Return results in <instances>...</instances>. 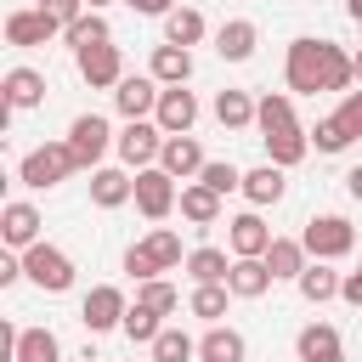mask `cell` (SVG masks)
<instances>
[{"label": "cell", "instance_id": "37", "mask_svg": "<svg viewBox=\"0 0 362 362\" xmlns=\"http://www.w3.org/2000/svg\"><path fill=\"white\" fill-rule=\"evenodd\" d=\"M158 311L153 305H141V300H130V311H124V334H130V345H153L158 339Z\"/></svg>", "mask_w": 362, "mask_h": 362}, {"label": "cell", "instance_id": "23", "mask_svg": "<svg viewBox=\"0 0 362 362\" xmlns=\"http://www.w3.org/2000/svg\"><path fill=\"white\" fill-rule=\"evenodd\" d=\"M0 90H6V107H11V113H28V107L45 102V74H40V68H11V74L0 79Z\"/></svg>", "mask_w": 362, "mask_h": 362}, {"label": "cell", "instance_id": "22", "mask_svg": "<svg viewBox=\"0 0 362 362\" xmlns=\"http://www.w3.org/2000/svg\"><path fill=\"white\" fill-rule=\"evenodd\" d=\"M226 249H232V255H266V249H272V226H266L255 209H243V215L226 221Z\"/></svg>", "mask_w": 362, "mask_h": 362}, {"label": "cell", "instance_id": "11", "mask_svg": "<svg viewBox=\"0 0 362 362\" xmlns=\"http://www.w3.org/2000/svg\"><path fill=\"white\" fill-rule=\"evenodd\" d=\"M74 62H79V79H85L90 90H113V85L124 79V57H119V45H113V40L74 51Z\"/></svg>", "mask_w": 362, "mask_h": 362}, {"label": "cell", "instance_id": "3", "mask_svg": "<svg viewBox=\"0 0 362 362\" xmlns=\"http://www.w3.org/2000/svg\"><path fill=\"white\" fill-rule=\"evenodd\" d=\"M175 266H187V255H181V232H170V226H153L141 243L124 249V272L136 283H147L158 272H175Z\"/></svg>", "mask_w": 362, "mask_h": 362}, {"label": "cell", "instance_id": "16", "mask_svg": "<svg viewBox=\"0 0 362 362\" xmlns=\"http://www.w3.org/2000/svg\"><path fill=\"white\" fill-rule=\"evenodd\" d=\"M40 226H45L40 209L23 204V198H11V204L0 209V238H6V249H17V255H23L28 243H40Z\"/></svg>", "mask_w": 362, "mask_h": 362}, {"label": "cell", "instance_id": "7", "mask_svg": "<svg viewBox=\"0 0 362 362\" xmlns=\"http://www.w3.org/2000/svg\"><path fill=\"white\" fill-rule=\"evenodd\" d=\"M113 153L124 158V170H147V164H158V153H164V130H158V119H124Z\"/></svg>", "mask_w": 362, "mask_h": 362}, {"label": "cell", "instance_id": "35", "mask_svg": "<svg viewBox=\"0 0 362 362\" xmlns=\"http://www.w3.org/2000/svg\"><path fill=\"white\" fill-rule=\"evenodd\" d=\"M62 40H68L74 51H85V45H102V40H113V28H107V17H102V11H85V17H74V23L62 28Z\"/></svg>", "mask_w": 362, "mask_h": 362}, {"label": "cell", "instance_id": "13", "mask_svg": "<svg viewBox=\"0 0 362 362\" xmlns=\"http://www.w3.org/2000/svg\"><path fill=\"white\" fill-rule=\"evenodd\" d=\"M153 119H158V130H164V136H187V130L198 124V96H192L187 85H164V96H158Z\"/></svg>", "mask_w": 362, "mask_h": 362}, {"label": "cell", "instance_id": "30", "mask_svg": "<svg viewBox=\"0 0 362 362\" xmlns=\"http://www.w3.org/2000/svg\"><path fill=\"white\" fill-rule=\"evenodd\" d=\"M204 34H209V23H204V11H192V6H175V11L164 17V40H170V45H187V51H192Z\"/></svg>", "mask_w": 362, "mask_h": 362}, {"label": "cell", "instance_id": "29", "mask_svg": "<svg viewBox=\"0 0 362 362\" xmlns=\"http://www.w3.org/2000/svg\"><path fill=\"white\" fill-rule=\"evenodd\" d=\"M294 288H300V300H311V305L339 300V272H328V260H311V266L294 277Z\"/></svg>", "mask_w": 362, "mask_h": 362}, {"label": "cell", "instance_id": "26", "mask_svg": "<svg viewBox=\"0 0 362 362\" xmlns=\"http://www.w3.org/2000/svg\"><path fill=\"white\" fill-rule=\"evenodd\" d=\"M175 209H181V221H192V226H215V221H221V192L204 187V181H187Z\"/></svg>", "mask_w": 362, "mask_h": 362}, {"label": "cell", "instance_id": "12", "mask_svg": "<svg viewBox=\"0 0 362 362\" xmlns=\"http://www.w3.org/2000/svg\"><path fill=\"white\" fill-rule=\"evenodd\" d=\"M158 96H164V85H158L153 74H124V79L113 85V107H119L124 119H153Z\"/></svg>", "mask_w": 362, "mask_h": 362}, {"label": "cell", "instance_id": "21", "mask_svg": "<svg viewBox=\"0 0 362 362\" xmlns=\"http://www.w3.org/2000/svg\"><path fill=\"white\" fill-rule=\"evenodd\" d=\"M255 45H260V28H255L249 17H232V23L215 28V57H221V62H249Z\"/></svg>", "mask_w": 362, "mask_h": 362}, {"label": "cell", "instance_id": "28", "mask_svg": "<svg viewBox=\"0 0 362 362\" xmlns=\"http://www.w3.org/2000/svg\"><path fill=\"white\" fill-rule=\"evenodd\" d=\"M11 356H17V362H68V356H62V339H57L51 328H17Z\"/></svg>", "mask_w": 362, "mask_h": 362}, {"label": "cell", "instance_id": "5", "mask_svg": "<svg viewBox=\"0 0 362 362\" xmlns=\"http://www.w3.org/2000/svg\"><path fill=\"white\" fill-rule=\"evenodd\" d=\"M23 277L34 283V288H45V294H68L74 288V260H68V249H57V243H28L23 249Z\"/></svg>", "mask_w": 362, "mask_h": 362}, {"label": "cell", "instance_id": "33", "mask_svg": "<svg viewBox=\"0 0 362 362\" xmlns=\"http://www.w3.org/2000/svg\"><path fill=\"white\" fill-rule=\"evenodd\" d=\"M226 272H232V255L226 249H187V277L192 283H226Z\"/></svg>", "mask_w": 362, "mask_h": 362}, {"label": "cell", "instance_id": "38", "mask_svg": "<svg viewBox=\"0 0 362 362\" xmlns=\"http://www.w3.org/2000/svg\"><path fill=\"white\" fill-rule=\"evenodd\" d=\"M198 181H204V187H215L221 198H226V192H243V170H238L232 158H209V164L198 170Z\"/></svg>", "mask_w": 362, "mask_h": 362}, {"label": "cell", "instance_id": "45", "mask_svg": "<svg viewBox=\"0 0 362 362\" xmlns=\"http://www.w3.org/2000/svg\"><path fill=\"white\" fill-rule=\"evenodd\" d=\"M345 192L362 204V164H351V170H345Z\"/></svg>", "mask_w": 362, "mask_h": 362}, {"label": "cell", "instance_id": "48", "mask_svg": "<svg viewBox=\"0 0 362 362\" xmlns=\"http://www.w3.org/2000/svg\"><path fill=\"white\" fill-rule=\"evenodd\" d=\"M351 62H356V79H362V51H356V57H351Z\"/></svg>", "mask_w": 362, "mask_h": 362}, {"label": "cell", "instance_id": "19", "mask_svg": "<svg viewBox=\"0 0 362 362\" xmlns=\"http://www.w3.org/2000/svg\"><path fill=\"white\" fill-rule=\"evenodd\" d=\"M283 192H288V170L283 164H255V170H243V198L255 204V209H266V204H283Z\"/></svg>", "mask_w": 362, "mask_h": 362}, {"label": "cell", "instance_id": "43", "mask_svg": "<svg viewBox=\"0 0 362 362\" xmlns=\"http://www.w3.org/2000/svg\"><path fill=\"white\" fill-rule=\"evenodd\" d=\"M17 277H23V255L11 249V255H0V288H11Z\"/></svg>", "mask_w": 362, "mask_h": 362}, {"label": "cell", "instance_id": "14", "mask_svg": "<svg viewBox=\"0 0 362 362\" xmlns=\"http://www.w3.org/2000/svg\"><path fill=\"white\" fill-rule=\"evenodd\" d=\"M294 356L300 362H345V339L334 322H305L294 334Z\"/></svg>", "mask_w": 362, "mask_h": 362}, {"label": "cell", "instance_id": "44", "mask_svg": "<svg viewBox=\"0 0 362 362\" xmlns=\"http://www.w3.org/2000/svg\"><path fill=\"white\" fill-rule=\"evenodd\" d=\"M339 113H345V119L362 130V90H345V96H339Z\"/></svg>", "mask_w": 362, "mask_h": 362}, {"label": "cell", "instance_id": "31", "mask_svg": "<svg viewBox=\"0 0 362 362\" xmlns=\"http://www.w3.org/2000/svg\"><path fill=\"white\" fill-rule=\"evenodd\" d=\"M255 107H260V102H255L249 90H221V96H215L221 130H249V124H255Z\"/></svg>", "mask_w": 362, "mask_h": 362}, {"label": "cell", "instance_id": "8", "mask_svg": "<svg viewBox=\"0 0 362 362\" xmlns=\"http://www.w3.org/2000/svg\"><path fill=\"white\" fill-rule=\"evenodd\" d=\"M119 136H113V124L102 119V113H79L74 124H68V147H74V158H79V170H96L102 158H107V147H113Z\"/></svg>", "mask_w": 362, "mask_h": 362}, {"label": "cell", "instance_id": "27", "mask_svg": "<svg viewBox=\"0 0 362 362\" xmlns=\"http://www.w3.org/2000/svg\"><path fill=\"white\" fill-rule=\"evenodd\" d=\"M260 260L272 266V277H277V283H294V277L311 266V255H305V243H300V238H272V249H266Z\"/></svg>", "mask_w": 362, "mask_h": 362}, {"label": "cell", "instance_id": "39", "mask_svg": "<svg viewBox=\"0 0 362 362\" xmlns=\"http://www.w3.org/2000/svg\"><path fill=\"white\" fill-rule=\"evenodd\" d=\"M136 300H141V305H153L158 317H170V311L181 305V294H175V283H164V277H147V283H136Z\"/></svg>", "mask_w": 362, "mask_h": 362}, {"label": "cell", "instance_id": "10", "mask_svg": "<svg viewBox=\"0 0 362 362\" xmlns=\"http://www.w3.org/2000/svg\"><path fill=\"white\" fill-rule=\"evenodd\" d=\"M124 311H130V300H124V288H113V283H96V288L79 300V322H85L90 334L124 328Z\"/></svg>", "mask_w": 362, "mask_h": 362}, {"label": "cell", "instance_id": "34", "mask_svg": "<svg viewBox=\"0 0 362 362\" xmlns=\"http://www.w3.org/2000/svg\"><path fill=\"white\" fill-rule=\"evenodd\" d=\"M226 300H238L226 283H192L187 311H192V317H204V322H221V317H226Z\"/></svg>", "mask_w": 362, "mask_h": 362}, {"label": "cell", "instance_id": "17", "mask_svg": "<svg viewBox=\"0 0 362 362\" xmlns=\"http://www.w3.org/2000/svg\"><path fill=\"white\" fill-rule=\"evenodd\" d=\"M158 164L175 175V181H198V170L209 164L204 158V147H198V136L187 130V136H164V153H158Z\"/></svg>", "mask_w": 362, "mask_h": 362}, {"label": "cell", "instance_id": "24", "mask_svg": "<svg viewBox=\"0 0 362 362\" xmlns=\"http://www.w3.org/2000/svg\"><path fill=\"white\" fill-rule=\"evenodd\" d=\"M198 362H249V339L226 322H209V334L198 339Z\"/></svg>", "mask_w": 362, "mask_h": 362}, {"label": "cell", "instance_id": "2", "mask_svg": "<svg viewBox=\"0 0 362 362\" xmlns=\"http://www.w3.org/2000/svg\"><path fill=\"white\" fill-rule=\"evenodd\" d=\"M255 130H260V141H266V158L283 164V170H294V164L311 153V130L294 119V96H288V90H266V96H260Z\"/></svg>", "mask_w": 362, "mask_h": 362}, {"label": "cell", "instance_id": "20", "mask_svg": "<svg viewBox=\"0 0 362 362\" xmlns=\"http://www.w3.org/2000/svg\"><path fill=\"white\" fill-rule=\"evenodd\" d=\"M277 277H272V266L260 260V255H232V272H226V288L238 294V300H260L266 288H272Z\"/></svg>", "mask_w": 362, "mask_h": 362}, {"label": "cell", "instance_id": "47", "mask_svg": "<svg viewBox=\"0 0 362 362\" xmlns=\"http://www.w3.org/2000/svg\"><path fill=\"white\" fill-rule=\"evenodd\" d=\"M85 6H90V11H102V6H107V0H85Z\"/></svg>", "mask_w": 362, "mask_h": 362}, {"label": "cell", "instance_id": "25", "mask_svg": "<svg viewBox=\"0 0 362 362\" xmlns=\"http://www.w3.org/2000/svg\"><path fill=\"white\" fill-rule=\"evenodd\" d=\"M147 74L158 79V85H187L192 79V51L187 45H153V62H147Z\"/></svg>", "mask_w": 362, "mask_h": 362}, {"label": "cell", "instance_id": "32", "mask_svg": "<svg viewBox=\"0 0 362 362\" xmlns=\"http://www.w3.org/2000/svg\"><path fill=\"white\" fill-rule=\"evenodd\" d=\"M356 136H362V130H356L345 113H328V119H317V130H311V147H317V153H345Z\"/></svg>", "mask_w": 362, "mask_h": 362}, {"label": "cell", "instance_id": "6", "mask_svg": "<svg viewBox=\"0 0 362 362\" xmlns=\"http://www.w3.org/2000/svg\"><path fill=\"white\" fill-rule=\"evenodd\" d=\"M300 243H305L311 260H345L356 249V226L345 215H311L305 232H300Z\"/></svg>", "mask_w": 362, "mask_h": 362}, {"label": "cell", "instance_id": "40", "mask_svg": "<svg viewBox=\"0 0 362 362\" xmlns=\"http://www.w3.org/2000/svg\"><path fill=\"white\" fill-rule=\"evenodd\" d=\"M40 6H45V11H51V17H57V23H62V28H68V23H74V17H85V11H90V6H85V0H40Z\"/></svg>", "mask_w": 362, "mask_h": 362}, {"label": "cell", "instance_id": "46", "mask_svg": "<svg viewBox=\"0 0 362 362\" xmlns=\"http://www.w3.org/2000/svg\"><path fill=\"white\" fill-rule=\"evenodd\" d=\"M345 11H351V23H362V0H345Z\"/></svg>", "mask_w": 362, "mask_h": 362}, {"label": "cell", "instance_id": "42", "mask_svg": "<svg viewBox=\"0 0 362 362\" xmlns=\"http://www.w3.org/2000/svg\"><path fill=\"white\" fill-rule=\"evenodd\" d=\"M124 6H130L136 17H170V11H175V0H124Z\"/></svg>", "mask_w": 362, "mask_h": 362}, {"label": "cell", "instance_id": "4", "mask_svg": "<svg viewBox=\"0 0 362 362\" xmlns=\"http://www.w3.org/2000/svg\"><path fill=\"white\" fill-rule=\"evenodd\" d=\"M74 170H79V158H74V147H68V141H40L34 153H23L17 181H23V187H34V192H45V187H62Z\"/></svg>", "mask_w": 362, "mask_h": 362}, {"label": "cell", "instance_id": "9", "mask_svg": "<svg viewBox=\"0 0 362 362\" xmlns=\"http://www.w3.org/2000/svg\"><path fill=\"white\" fill-rule=\"evenodd\" d=\"M175 204H181V192H175V175H170L164 164L136 170V209H141L147 221H164Z\"/></svg>", "mask_w": 362, "mask_h": 362}, {"label": "cell", "instance_id": "1", "mask_svg": "<svg viewBox=\"0 0 362 362\" xmlns=\"http://www.w3.org/2000/svg\"><path fill=\"white\" fill-rule=\"evenodd\" d=\"M283 79L294 96H317V90H351L356 79V62L334 45V40H294L288 57H283Z\"/></svg>", "mask_w": 362, "mask_h": 362}, {"label": "cell", "instance_id": "49", "mask_svg": "<svg viewBox=\"0 0 362 362\" xmlns=\"http://www.w3.org/2000/svg\"><path fill=\"white\" fill-rule=\"evenodd\" d=\"M68 362H96V356H90V351H85V356H68Z\"/></svg>", "mask_w": 362, "mask_h": 362}, {"label": "cell", "instance_id": "36", "mask_svg": "<svg viewBox=\"0 0 362 362\" xmlns=\"http://www.w3.org/2000/svg\"><path fill=\"white\" fill-rule=\"evenodd\" d=\"M147 351H153V362H192V356H198V339L181 334V328H158V339H153Z\"/></svg>", "mask_w": 362, "mask_h": 362}, {"label": "cell", "instance_id": "15", "mask_svg": "<svg viewBox=\"0 0 362 362\" xmlns=\"http://www.w3.org/2000/svg\"><path fill=\"white\" fill-rule=\"evenodd\" d=\"M51 34H62V23L45 6H28V11H11L6 17V45H45Z\"/></svg>", "mask_w": 362, "mask_h": 362}, {"label": "cell", "instance_id": "18", "mask_svg": "<svg viewBox=\"0 0 362 362\" xmlns=\"http://www.w3.org/2000/svg\"><path fill=\"white\" fill-rule=\"evenodd\" d=\"M136 198V175L130 170H113V164H96L90 170V204L96 209H119Z\"/></svg>", "mask_w": 362, "mask_h": 362}, {"label": "cell", "instance_id": "41", "mask_svg": "<svg viewBox=\"0 0 362 362\" xmlns=\"http://www.w3.org/2000/svg\"><path fill=\"white\" fill-rule=\"evenodd\" d=\"M339 300H345V305H362V266L339 277Z\"/></svg>", "mask_w": 362, "mask_h": 362}]
</instances>
